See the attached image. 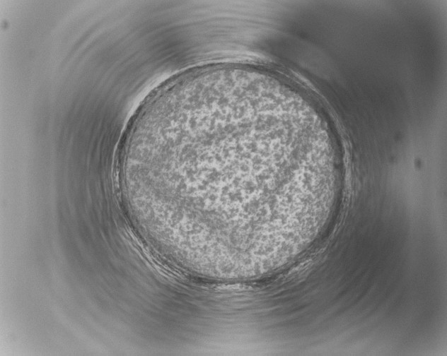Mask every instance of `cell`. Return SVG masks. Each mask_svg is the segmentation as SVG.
Instances as JSON below:
<instances>
[{
  "label": "cell",
  "mask_w": 447,
  "mask_h": 356,
  "mask_svg": "<svg viewBox=\"0 0 447 356\" xmlns=\"http://www.w3.org/2000/svg\"><path fill=\"white\" fill-rule=\"evenodd\" d=\"M279 128L248 111L214 113L173 132L151 185L171 218L221 237H252L274 224L276 203L297 172L279 159Z\"/></svg>",
  "instance_id": "obj_1"
}]
</instances>
